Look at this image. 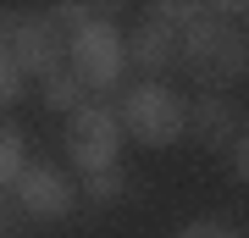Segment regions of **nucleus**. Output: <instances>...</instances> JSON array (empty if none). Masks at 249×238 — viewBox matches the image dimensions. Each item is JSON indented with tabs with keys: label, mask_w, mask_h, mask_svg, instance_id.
Wrapping results in <instances>:
<instances>
[{
	"label": "nucleus",
	"mask_w": 249,
	"mask_h": 238,
	"mask_svg": "<svg viewBox=\"0 0 249 238\" xmlns=\"http://www.w3.org/2000/svg\"><path fill=\"white\" fill-rule=\"evenodd\" d=\"M178 67L194 78L205 94H222L227 83L244 78V34L222 17H211V6H205V17L183 34L178 44Z\"/></svg>",
	"instance_id": "1"
},
{
	"label": "nucleus",
	"mask_w": 249,
	"mask_h": 238,
	"mask_svg": "<svg viewBox=\"0 0 249 238\" xmlns=\"http://www.w3.org/2000/svg\"><path fill=\"white\" fill-rule=\"evenodd\" d=\"M116 122H122V139L144 144V150H166V144L183 139V94L166 83H133L116 100Z\"/></svg>",
	"instance_id": "2"
},
{
	"label": "nucleus",
	"mask_w": 249,
	"mask_h": 238,
	"mask_svg": "<svg viewBox=\"0 0 249 238\" xmlns=\"http://www.w3.org/2000/svg\"><path fill=\"white\" fill-rule=\"evenodd\" d=\"M67 72L78 78L89 94H111L127 72V44H122V28L111 17H94L83 28H72L67 39Z\"/></svg>",
	"instance_id": "3"
},
{
	"label": "nucleus",
	"mask_w": 249,
	"mask_h": 238,
	"mask_svg": "<svg viewBox=\"0 0 249 238\" xmlns=\"http://www.w3.org/2000/svg\"><path fill=\"white\" fill-rule=\"evenodd\" d=\"M61 150H67V161H72L83 177L116 166V155H122V122H116V111L106 106V100H89V106H78V111L67 116Z\"/></svg>",
	"instance_id": "4"
},
{
	"label": "nucleus",
	"mask_w": 249,
	"mask_h": 238,
	"mask_svg": "<svg viewBox=\"0 0 249 238\" xmlns=\"http://www.w3.org/2000/svg\"><path fill=\"white\" fill-rule=\"evenodd\" d=\"M11 200H17L22 216H34V221H61L72 205H78V188H72V177L61 166L28 161V166L17 172V183H11Z\"/></svg>",
	"instance_id": "5"
},
{
	"label": "nucleus",
	"mask_w": 249,
	"mask_h": 238,
	"mask_svg": "<svg viewBox=\"0 0 249 238\" xmlns=\"http://www.w3.org/2000/svg\"><path fill=\"white\" fill-rule=\"evenodd\" d=\"M6 50H11V61H17L22 78H50V72L67 67V39H61V28L50 17H22L11 28Z\"/></svg>",
	"instance_id": "6"
},
{
	"label": "nucleus",
	"mask_w": 249,
	"mask_h": 238,
	"mask_svg": "<svg viewBox=\"0 0 249 238\" xmlns=\"http://www.w3.org/2000/svg\"><path fill=\"white\" fill-rule=\"evenodd\" d=\"M183 133H194L205 150H232L238 116L222 94H199V100H183Z\"/></svg>",
	"instance_id": "7"
},
{
	"label": "nucleus",
	"mask_w": 249,
	"mask_h": 238,
	"mask_svg": "<svg viewBox=\"0 0 249 238\" xmlns=\"http://www.w3.org/2000/svg\"><path fill=\"white\" fill-rule=\"evenodd\" d=\"M122 44H127V67L166 72V67H178V44H183V34H172L166 22L144 17V22H133V34H122Z\"/></svg>",
	"instance_id": "8"
},
{
	"label": "nucleus",
	"mask_w": 249,
	"mask_h": 238,
	"mask_svg": "<svg viewBox=\"0 0 249 238\" xmlns=\"http://www.w3.org/2000/svg\"><path fill=\"white\" fill-rule=\"evenodd\" d=\"M45 106L50 111H78V106H89V89H83L78 78H72V72L61 67V72H50V78H45Z\"/></svg>",
	"instance_id": "9"
},
{
	"label": "nucleus",
	"mask_w": 249,
	"mask_h": 238,
	"mask_svg": "<svg viewBox=\"0 0 249 238\" xmlns=\"http://www.w3.org/2000/svg\"><path fill=\"white\" fill-rule=\"evenodd\" d=\"M22 166H28V155H22V128L11 122V116H0V188L17 183Z\"/></svg>",
	"instance_id": "10"
},
{
	"label": "nucleus",
	"mask_w": 249,
	"mask_h": 238,
	"mask_svg": "<svg viewBox=\"0 0 249 238\" xmlns=\"http://www.w3.org/2000/svg\"><path fill=\"white\" fill-rule=\"evenodd\" d=\"M150 17H155V22H166L172 34H188V28L205 17V6H199V0H155Z\"/></svg>",
	"instance_id": "11"
},
{
	"label": "nucleus",
	"mask_w": 249,
	"mask_h": 238,
	"mask_svg": "<svg viewBox=\"0 0 249 238\" xmlns=\"http://www.w3.org/2000/svg\"><path fill=\"white\" fill-rule=\"evenodd\" d=\"M122 194H127L122 166H106V172H89V177H83V200H94V205H116Z\"/></svg>",
	"instance_id": "12"
},
{
	"label": "nucleus",
	"mask_w": 249,
	"mask_h": 238,
	"mask_svg": "<svg viewBox=\"0 0 249 238\" xmlns=\"http://www.w3.org/2000/svg\"><path fill=\"white\" fill-rule=\"evenodd\" d=\"M22 89H28V78L17 72V61H11V50H6V39H0V111H6V106H17V100H22Z\"/></svg>",
	"instance_id": "13"
},
{
	"label": "nucleus",
	"mask_w": 249,
	"mask_h": 238,
	"mask_svg": "<svg viewBox=\"0 0 249 238\" xmlns=\"http://www.w3.org/2000/svg\"><path fill=\"white\" fill-rule=\"evenodd\" d=\"M178 238H244V233H232L227 221H211V216H205V221H188Z\"/></svg>",
	"instance_id": "14"
},
{
	"label": "nucleus",
	"mask_w": 249,
	"mask_h": 238,
	"mask_svg": "<svg viewBox=\"0 0 249 238\" xmlns=\"http://www.w3.org/2000/svg\"><path fill=\"white\" fill-rule=\"evenodd\" d=\"M232 172H238V183H249V128H238V139H232Z\"/></svg>",
	"instance_id": "15"
},
{
	"label": "nucleus",
	"mask_w": 249,
	"mask_h": 238,
	"mask_svg": "<svg viewBox=\"0 0 249 238\" xmlns=\"http://www.w3.org/2000/svg\"><path fill=\"white\" fill-rule=\"evenodd\" d=\"M244 72H249V39H244Z\"/></svg>",
	"instance_id": "16"
},
{
	"label": "nucleus",
	"mask_w": 249,
	"mask_h": 238,
	"mask_svg": "<svg viewBox=\"0 0 249 238\" xmlns=\"http://www.w3.org/2000/svg\"><path fill=\"white\" fill-rule=\"evenodd\" d=\"M0 238H6V221H0Z\"/></svg>",
	"instance_id": "17"
}]
</instances>
